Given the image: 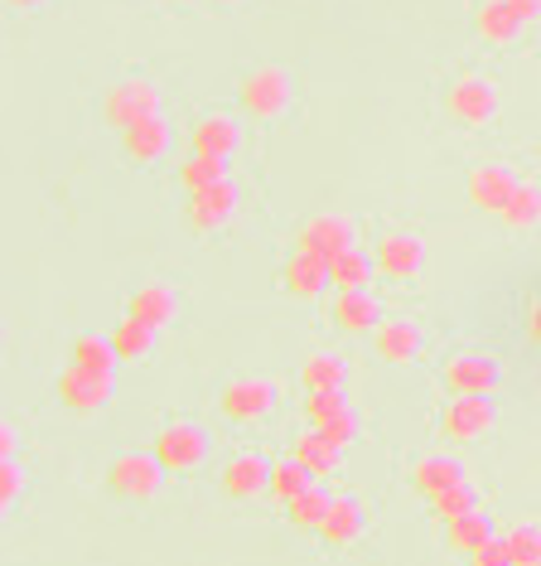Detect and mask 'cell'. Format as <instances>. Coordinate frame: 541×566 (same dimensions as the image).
Instances as JSON below:
<instances>
[{
  "mask_svg": "<svg viewBox=\"0 0 541 566\" xmlns=\"http://www.w3.org/2000/svg\"><path fill=\"white\" fill-rule=\"evenodd\" d=\"M498 107H502V93L498 83L488 78L484 69H464L455 78L445 83L441 93V112L449 126H459V132H484V126L498 122Z\"/></svg>",
  "mask_w": 541,
  "mask_h": 566,
  "instance_id": "obj_1",
  "label": "cell"
},
{
  "mask_svg": "<svg viewBox=\"0 0 541 566\" xmlns=\"http://www.w3.org/2000/svg\"><path fill=\"white\" fill-rule=\"evenodd\" d=\"M97 112L112 132H131V126L150 122V117H165V87L155 78H146V73H126V78L107 83Z\"/></svg>",
  "mask_w": 541,
  "mask_h": 566,
  "instance_id": "obj_2",
  "label": "cell"
},
{
  "mask_svg": "<svg viewBox=\"0 0 541 566\" xmlns=\"http://www.w3.org/2000/svg\"><path fill=\"white\" fill-rule=\"evenodd\" d=\"M165 480H170V470L160 465L155 450H121L107 465V494L116 504H131V509L155 504L165 494Z\"/></svg>",
  "mask_w": 541,
  "mask_h": 566,
  "instance_id": "obj_3",
  "label": "cell"
},
{
  "mask_svg": "<svg viewBox=\"0 0 541 566\" xmlns=\"http://www.w3.org/2000/svg\"><path fill=\"white\" fill-rule=\"evenodd\" d=\"M290 102H295V83H290V69H280V63H252L237 78V107L262 126L286 117Z\"/></svg>",
  "mask_w": 541,
  "mask_h": 566,
  "instance_id": "obj_4",
  "label": "cell"
},
{
  "mask_svg": "<svg viewBox=\"0 0 541 566\" xmlns=\"http://www.w3.org/2000/svg\"><path fill=\"white\" fill-rule=\"evenodd\" d=\"M508 382V364L494 349H455L441 364V388L449 397H498Z\"/></svg>",
  "mask_w": 541,
  "mask_h": 566,
  "instance_id": "obj_5",
  "label": "cell"
},
{
  "mask_svg": "<svg viewBox=\"0 0 541 566\" xmlns=\"http://www.w3.org/2000/svg\"><path fill=\"white\" fill-rule=\"evenodd\" d=\"M276 407H280V382L266 378V373L227 378L223 392H218V411H223V421H232V427H262Z\"/></svg>",
  "mask_w": 541,
  "mask_h": 566,
  "instance_id": "obj_6",
  "label": "cell"
},
{
  "mask_svg": "<svg viewBox=\"0 0 541 566\" xmlns=\"http://www.w3.org/2000/svg\"><path fill=\"white\" fill-rule=\"evenodd\" d=\"M425 238L416 228H382L372 242V262H378V281L386 286H416L425 276Z\"/></svg>",
  "mask_w": 541,
  "mask_h": 566,
  "instance_id": "obj_7",
  "label": "cell"
},
{
  "mask_svg": "<svg viewBox=\"0 0 541 566\" xmlns=\"http://www.w3.org/2000/svg\"><path fill=\"white\" fill-rule=\"evenodd\" d=\"M541 20V0H479L474 6V34L488 49H508L527 34V24Z\"/></svg>",
  "mask_w": 541,
  "mask_h": 566,
  "instance_id": "obj_8",
  "label": "cell"
},
{
  "mask_svg": "<svg viewBox=\"0 0 541 566\" xmlns=\"http://www.w3.org/2000/svg\"><path fill=\"white\" fill-rule=\"evenodd\" d=\"M150 450L160 455V465L170 474H189L209 460V431H203L193 417H170L155 427Z\"/></svg>",
  "mask_w": 541,
  "mask_h": 566,
  "instance_id": "obj_9",
  "label": "cell"
},
{
  "mask_svg": "<svg viewBox=\"0 0 541 566\" xmlns=\"http://www.w3.org/2000/svg\"><path fill=\"white\" fill-rule=\"evenodd\" d=\"M435 431L455 446H474V441H484V436H494L498 431L494 397H449L441 407V417H435Z\"/></svg>",
  "mask_w": 541,
  "mask_h": 566,
  "instance_id": "obj_10",
  "label": "cell"
},
{
  "mask_svg": "<svg viewBox=\"0 0 541 566\" xmlns=\"http://www.w3.org/2000/svg\"><path fill=\"white\" fill-rule=\"evenodd\" d=\"M522 185V170L508 160H479L469 170V179H464V195H469V209H479L488 218H498L502 209H508L512 189Z\"/></svg>",
  "mask_w": 541,
  "mask_h": 566,
  "instance_id": "obj_11",
  "label": "cell"
},
{
  "mask_svg": "<svg viewBox=\"0 0 541 566\" xmlns=\"http://www.w3.org/2000/svg\"><path fill=\"white\" fill-rule=\"evenodd\" d=\"M270 465H276V460H266L262 450H237V455H227L223 470H218L223 499H232V504H256V499H266L270 494Z\"/></svg>",
  "mask_w": 541,
  "mask_h": 566,
  "instance_id": "obj_12",
  "label": "cell"
},
{
  "mask_svg": "<svg viewBox=\"0 0 541 566\" xmlns=\"http://www.w3.org/2000/svg\"><path fill=\"white\" fill-rule=\"evenodd\" d=\"M382 319H386L382 295L372 286L368 291H333L329 295V325L339 334H348V339H372V334L382 329Z\"/></svg>",
  "mask_w": 541,
  "mask_h": 566,
  "instance_id": "obj_13",
  "label": "cell"
},
{
  "mask_svg": "<svg viewBox=\"0 0 541 566\" xmlns=\"http://www.w3.org/2000/svg\"><path fill=\"white\" fill-rule=\"evenodd\" d=\"M343 248H358V218L353 213H339V209H325L315 218H305L300 233H295V252H315V256H339Z\"/></svg>",
  "mask_w": 541,
  "mask_h": 566,
  "instance_id": "obj_14",
  "label": "cell"
},
{
  "mask_svg": "<svg viewBox=\"0 0 541 566\" xmlns=\"http://www.w3.org/2000/svg\"><path fill=\"white\" fill-rule=\"evenodd\" d=\"M368 344H372V358H378V364L411 368L425 354V325H421L416 315H386L382 329L372 334Z\"/></svg>",
  "mask_w": 541,
  "mask_h": 566,
  "instance_id": "obj_15",
  "label": "cell"
},
{
  "mask_svg": "<svg viewBox=\"0 0 541 566\" xmlns=\"http://www.w3.org/2000/svg\"><path fill=\"white\" fill-rule=\"evenodd\" d=\"M54 397H59L63 411H73V417H97V411L112 402V378L107 373H87V368L68 364L54 378Z\"/></svg>",
  "mask_w": 541,
  "mask_h": 566,
  "instance_id": "obj_16",
  "label": "cell"
},
{
  "mask_svg": "<svg viewBox=\"0 0 541 566\" xmlns=\"http://www.w3.org/2000/svg\"><path fill=\"white\" fill-rule=\"evenodd\" d=\"M237 203H242V195L232 179H223V185H213V189H199V195H189V203H184V228L199 238L223 233L232 218H237Z\"/></svg>",
  "mask_w": 541,
  "mask_h": 566,
  "instance_id": "obj_17",
  "label": "cell"
},
{
  "mask_svg": "<svg viewBox=\"0 0 541 566\" xmlns=\"http://www.w3.org/2000/svg\"><path fill=\"white\" fill-rule=\"evenodd\" d=\"M464 480H474V474L459 455H449V450H425V455H416L406 465V484L416 489L421 499H435V494H445V489H455Z\"/></svg>",
  "mask_w": 541,
  "mask_h": 566,
  "instance_id": "obj_18",
  "label": "cell"
},
{
  "mask_svg": "<svg viewBox=\"0 0 541 566\" xmlns=\"http://www.w3.org/2000/svg\"><path fill=\"white\" fill-rule=\"evenodd\" d=\"M363 533H368V509H363V499L358 494H333V504L325 513V523H319V543H325L329 552H348V547H358L363 543Z\"/></svg>",
  "mask_w": 541,
  "mask_h": 566,
  "instance_id": "obj_19",
  "label": "cell"
},
{
  "mask_svg": "<svg viewBox=\"0 0 541 566\" xmlns=\"http://www.w3.org/2000/svg\"><path fill=\"white\" fill-rule=\"evenodd\" d=\"M179 286L174 281H165V276H150V281H140V286L131 291V301H126V315H136L140 325H150V329H170L174 319H179Z\"/></svg>",
  "mask_w": 541,
  "mask_h": 566,
  "instance_id": "obj_20",
  "label": "cell"
},
{
  "mask_svg": "<svg viewBox=\"0 0 541 566\" xmlns=\"http://www.w3.org/2000/svg\"><path fill=\"white\" fill-rule=\"evenodd\" d=\"M189 150L213 156V160H232L242 150V122L232 112H203L189 126Z\"/></svg>",
  "mask_w": 541,
  "mask_h": 566,
  "instance_id": "obj_21",
  "label": "cell"
},
{
  "mask_svg": "<svg viewBox=\"0 0 541 566\" xmlns=\"http://www.w3.org/2000/svg\"><path fill=\"white\" fill-rule=\"evenodd\" d=\"M280 291H286L290 301H319V295L329 291V262L315 252H290L286 262H280Z\"/></svg>",
  "mask_w": 541,
  "mask_h": 566,
  "instance_id": "obj_22",
  "label": "cell"
},
{
  "mask_svg": "<svg viewBox=\"0 0 541 566\" xmlns=\"http://www.w3.org/2000/svg\"><path fill=\"white\" fill-rule=\"evenodd\" d=\"M286 455L295 460V465H305V470L315 474L319 484L339 480V470H343V450H339V446H329V441H325V436H319L315 427L295 431V436H290V446H286Z\"/></svg>",
  "mask_w": 541,
  "mask_h": 566,
  "instance_id": "obj_23",
  "label": "cell"
},
{
  "mask_svg": "<svg viewBox=\"0 0 541 566\" xmlns=\"http://www.w3.org/2000/svg\"><path fill=\"white\" fill-rule=\"evenodd\" d=\"M170 117H150V122H140L131 126V132H121V156L140 165V170H150V165H160L165 156H170Z\"/></svg>",
  "mask_w": 541,
  "mask_h": 566,
  "instance_id": "obj_24",
  "label": "cell"
},
{
  "mask_svg": "<svg viewBox=\"0 0 541 566\" xmlns=\"http://www.w3.org/2000/svg\"><path fill=\"white\" fill-rule=\"evenodd\" d=\"M488 537H498V533H494V518H488V509H474V513H464V518L441 523L445 552H449V557H464V562H469L474 552L488 543Z\"/></svg>",
  "mask_w": 541,
  "mask_h": 566,
  "instance_id": "obj_25",
  "label": "cell"
},
{
  "mask_svg": "<svg viewBox=\"0 0 541 566\" xmlns=\"http://www.w3.org/2000/svg\"><path fill=\"white\" fill-rule=\"evenodd\" d=\"M112 344H116V358H121L126 368H140L155 358V349H160V329L140 325L136 315H121L112 325Z\"/></svg>",
  "mask_w": 541,
  "mask_h": 566,
  "instance_id": "obj_26",
  "label": "cell"
},
{
  "mask_svg": "<svg viewBox=\"0 0 541 566\" xmlns=\"http://www.w3.org/2000/svg\"><path fill=\"white\" fill-rule=\"evenodd\" d=\"M348 382V358L339 349H315L300 358V388L305 392H343Z\"/></svg>",
  "mask_w": 541,
  "mask_h": 566,
  "instance_id": "obj_27",
  "label": "cell"
},
{
  "mask_svg": "<svg viewBox=\"0 0 541 566\" xmlns=\"http://www.w3.org/2000/svg\"><path fill=\"white\" fill-rule=\"evenodd\" d=\"M372 281H378L372 248H343L339 256H329V291H368Z\"/></svg>",
  "mask_w": 541,
  "mask_h": 566,
  "instance_id": "obj_28",
  "label": "cell"
},
{
  "mask_svg": "<svg viewBox=\"0 0 541 566\" xmlns=\"http://www.w3.org/2000/svg\"><path fill=\"white\" fill-rule=\"evenodd\" d=\"M498 223L508 228V233H532L541 223V179L537 175H522V185L512 189L508 209L498 213Z\"/></svg>",
  "mask_w": 541,
  "mask_h": 566,
  "instance_id": "obj_29",
  "label": "cell"
},
{
  "mask_svg": "<svg viewBox=\"0 0 541 566\" xmlns=\"http://www.w3.org/2000/svg\"><path fill=\"white\" fill-rule=\"evenodd\" d=\"M68 364L87 368V373H107V378H116V368H121V358H116L112 334H77V339H73V349H68Z\"/></svg>",
  "mask_w": 541,
  "mask_h": 566,
  "instance_id": "obj_30",
  "label": "cell"
},
{
  "mask_svg": "<svg viewBox=\"0 0 541 566\" xmlns=\"http://www.w3.org/2000/svg\"><path fill=\"white\" fill-rule=\"evenodd\" d=\"M174 179H179V189H184V195H199V189H213V185H223V179H232V175H227V160H213V156L189 150V156L179 160Z\"/></svg>",
  "mask_w": 541,
  "mask_h": 566,
  "instance_id": "obj_31",
  "label": "cell"
},
{
  "mask_svg": "<svg viewBox=\"0 0 541 566\" xmlns=\"http://www.w3.org/2000/svg\"><path fill=\"white\" fill-rule=\"evenodd\" d=\"M329 504H333V494H329L325 484H315V489H305L300 499H290V504H286V523L295 527V533L315 537L319 523H325V513H329Z\"/></svg>",
  "mask_w": 541,
  "mask_h": 566,
  "instance_id": "obj_32",
  "label": "cell"
},
{
  "mask_svg": "<svg viewBox=\"0 0 541 566\" xmlns=\"http://www.w3.org/2000/svg\"><path fill=\"white\" fill-rule=\"evenodd\" d=\"M425 509H431L435 523H449V518H464V513L484 509V494H479V484H474V480H464L455 489H445V494L425 499Z\"/></svg>",
  "mask_w": 541,
  "mask_h": 566,
  "instance_id": "obj_33",
  "label": "cell"
},
{
  "mask_svg": "<svg viewBox=\"0 0 541 566\" xmlns=\"http://www.w3.org/2000/svg\"><path fill=\"white\" fill-rule=\"evenodd\" d=\"M315 484H319V480H315V474H309L305 465H295L290 455H280L276 465H270V494H266V499H276V504L286 509L290 499H300L305 489H315Z\"/></svg>",
  "mask_w": 541,
  "mask_h": 566,
  "instance_id": "obj_34",
  "label": "cell"
},
{
  "mask_svg": "<svg viewBox=\"0 0 541 566\" xmlns=\"http://www.w3.org/2000/svg\"><path fill=\"white\" fill-rule=\"evenodd\" d=\"M502 537H508L512 566H541V518H518Z\"/></svg>",
  "mask_w": 541,
  "mask_h": 566,
  "instance_id": "obj_35",
  "label": "cell"
},
{
  "mask_svg": "<svg viewBox=\"0 0 541 566\" xmlns=\"http://www.w3.org/2000/svg\"><path fill=\"white\" fill-rule=\"evenodd\" d=\"M319 436H325V441L329 446H339V450H348V446H358V441H363V417H358V411L353 407H343L339 411V417H329L325 421V427H315Z\"/></svg>",
  "mask_w": 541,
  "mask_h": 566,
  "instance_id": "obj_36",
  "label": "cell"
},
{
  "mask_svg": "<svg viewBox=\"0 0 541 566\" xmlns=\"http://www.w3.org/2000/svg\"><path fill=\"white\" fill-rule=\"evenodd\" d=\"M343 407H353L343 392H305L300 417H305V427H325V421H329V417H339Z\"/></svg>",
  "mask_w": 541,
  "mask_h": 566,
  "instance_id": "obj_37",
  "label": "cell"
},
{
  "mask_svg": "<svg viewBox=\"0 0 541 566\" xmlns=\"http://www.w3.org/2000/svg\"><path fill=\"white\" fill-rule=\"evenodd\" d=\"M24 484H30V480H24L20 460H0V513H15Z\"/></svg>",
  "mask_w": 541,
  "mask_h": 566,
  "instance_id": "obj_38",
  "label": "cell"
},
{
  "mask_svg": "<svg viewBox=\"0 0 541 566\" xmlns=\"http://www.w3.org/2000/svg\"><path fill=\"white\" fill-rule=\"evenodd\" d=\"M469 566H512V557H508V537H488V543L469 557Z\"/></svg>",
  "mask_w": 541,
  "mask_h": 566,
  "instance_id": "obj_39",
  "label": "cell"
},
{
  "mask_svg": "<svg viewBox=\"0 0 541 566\" xmlns=\"http://www.w3.org/2000/svg\"><path fill=\"white\" fill-rule=\"evenodd\" d=\"M522 329H527V344H532V349H541V295H532V301H527Z\"/></svg>",
  "mask_w": 541,
  "mask_h": 566,
  "instance_id": "obj_40",
  "label": "cell"
},
{
  "mask_svg": "<svg viewBox=\"0 0 541 566\" xmlns=\"http://www.w3.org/2000/svg\"><path fill=\"white\" fill-rule=\"evenodd\" d=\"M20 450V427L15 421H0V460H15Z\"/></svg>",
  "mask_w": 541,
  "mask_h": 566,
  "instance_id": "obj_41",
  "label": "cell"
},
{
  "mask_svg": "<svg viewBox=\"0 0 541 566\" xmlns=\"http://www.w3.org/2000/svg\"><path fill=\"white\" fill-rule=\"evenodd\" d=\"M49 0H6V10L10 15H34V10H44Z\"/></svg>",
  "mask_w": 541,
  "mask_h": 566,
  "instance_id": "obj_42",
  "label": "cell"
},
{
  "mask_svg": "<svg viewBox=\"0 0 541 566\" xmlns=\"http://www.w3.org/2000/svg\"><path fill=\"white\" fill-rule=\"evenodd\" d=\"M209 6H218V10H227V6H242V0H209Z\"/></svg>",
  "mask_w": 541,
  "mask_h": 566,
  "instance_id": "obj_43",
  "label": "cell"
}]
</instances>
